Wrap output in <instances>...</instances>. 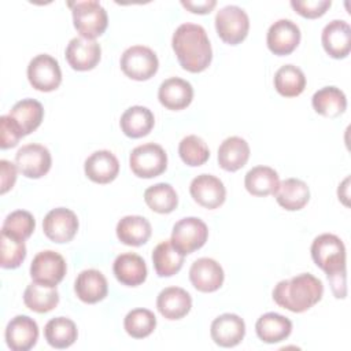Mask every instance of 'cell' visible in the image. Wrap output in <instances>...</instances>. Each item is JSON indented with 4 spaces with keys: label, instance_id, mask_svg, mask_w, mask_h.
<instances>
[{
    "label": "cell",
    "instance_id": "1",
    "mask_svg": "<svg viewBox=\"0 0 351 351\" xmlns=\"http://www.w3.org/2000/svg\"><path fill=\"white\" fill-rule=\"evenodd\" d=\"M171 47L181 67L189 73L204 71L211 63V44L200 25H180L173 34Z\"/></svg>",
    "mask_w": 351,
    "mask_h": 351
},
{
    "label": "cell",
    "instance_id": "2",
    "mask_svg": "<svg viewBox=\"0 0 351 351\" xmlns=\"http://www.w3.org/2000/svg\"><path fill=\"white\" fill-rule=\"evenodd\" d=\"M322 295V281L310 273H302L289 280H282L273 289V300L280 307L292 313L307 311L321 300Z\"/></svg>",
    "mask_w": 351,
    "mask_h": 351
},
{
    "label": "cell",
    "instance_id": "3",
    "mask_svg": "<svg viewBox=\"0 0 351 351\" xmlns=\"http://www.w3.org/2000/svg\"><path fill=\"white\" fill-rule=\"evenodd\" d=\"M311 258L328 277L346 273V247L336 234L317 236L311 244Z\"/></svg>",
    "mask_w": 351,
    "mask_h": 351
},
{
    "label": "cell",
    "instance_id": "4",
    "mask_svg": "<svg viewBox=\"0 0 351 351\" xmlns=\"http://www.w3.org/2000/svg\"><path fill=\"white\" fill-rule=\"evenodd\" d=\"M73 12V23L81 37L95 40L101 36L108 25L107 11L99 1H74L67 3Z\"/></svg>",
    "mask_w": 351,
    "mask_h": 351
},
{
    "label": "cell",
    "instance_id": "5",
    "mask_svg": "<svg viewBox=\"0 0 351 351\" xmlns=\"http://www.w3.org/2000/svg\"><path fill=\"white\" fill-rule=\"evenodd\" d=\"M129 165L134 176L140 178H154L166 170L167 155L159 144L145 143L132 149Z\"/></svg>",
    "mask_w": 351,
    "mask_h": 351
},
{
    "label": "cell",
    "instance_id": "6",
    "mask_svg": "<svg viewBox=\"0 0 351 351\" xmlns=\"http://www.w3.org/2000/svg\"><path fill=\"white\" fill-rule=\"evenodd\" d=\"M214 22L217 34L229 45H237L244 41L250 30L248 15L237 5L222 7L217 12Z\"/></svg>",
    "mask_w": 351,
    "mask_h": 351
},
{
    "label": "cell",
    "instance_id": "7",
    "mask_svg": "<svg viewBox=\"0 0 351 351\" xmlns=\"http://www.w3.org/2000/svg\"><path fill=\"white\" fill-rule=\"evenodd\" d=\"M119 63L123 74L136 81L149 80L159 67L156 53L144 45H133L125 49Z\"/></svg>",
    "mask_w": 351,
    "mask_h": 351
},
{
    "label": "cell",
    "instance_id": "8",
    "mask_svg": "<svg viewBox=\"0 0 351 351\" xmlns=\"http://www.w3.org/2000/svg\"><path fill=\"white\" fill-rule=\"evenodd\" d=\"M207 237V225L196 217H186L176 222L170 240L182 255H188L202 248L206 244Z\"/></svg>",
    "mask_w": 351,
    "mask_h": 351
},
{
    "label": "cell",
    "instance_id": "9",
    "mask_svg": "<svg viewBox=\"0 0 351 351\" xmlns=\"http://www.w3.org/2000/svg\"><path fill=\"white\" fill-rule=\"evenodd\" d=\"M27 80L40 92H52L62 82V71L58 60L48 53L34 56L27 66Z\"/></svg>",
    "mask_w": 351,
    "mask_h": 351
},
{
    "label": "cell",
    "instance_id": "10",
    "mask_svg": "<svg viewBox=\"0 0 351 351\" xmlns=\"http://www.w3.org/2000/svg\"><path fill=\"white\" fill-rule=\"evenodd\" d=\"M66 271L64 258L52 250L38 252L30 265V277L33 281L48 287H56L64 278Z\"/></svg>",
    "mask_w": 351,
    "mask_h": 351
},
{
    "label": "cell",
    "instance_id": "11",
    "mask_svg": "<svg viewBox=\"0 0 351 351\" xmlns=\"http://www.w3.org/2000/svg\"><path fill=\"white\" fill-rule=\"evenodd\" d=\"M15 165L22 176L27 178H41L51 169V152L41 144L32 143L22 145L15 154Z\"/></svg>",
    "mask_w": 351,
    "mask_h": 351
},
{
    "label": "cell",
    "instance_id": "12",
    "mask_svg": "<svg viewBox=\"0 0 351 351\" xmlns=\"http://www.w3.org/2000/svg\"><path fill=\"white\" fill-rule=\"evenodd\" d=\"M43 230L53 243H69L77 234L78 218L70 208H53L44 217Z\"/></svg>",
    "mask_w": 351,
    "mask_h": 351
},
{
    "label": "cell",
    "instance_id": "13",
    "mask_svg": "<svg viewBox=\"0 0 351 351\" xmlns=\"http://www.w3.org/2000/svg\"><path fill=\"white\" fill-rule=\"evenodd\" d=\"M267 48L277 56L292 53L300 43V29L291 19H278L267 30Z\"/></svg>",
    "mask_w": 351,
    "mask_h": 351
},
{
    "label": "cell",
    "instance_id": "14",
    "mask_svg": "<svg viewBox=\"0 0 351 351\" xmlns=\"http://www.w3.org/2000/svg\"><path fill=\"white\" fill-rule=\"evenodd\" d=\"M67 63L77 71H88L97 66L101 58L100 44L85 37H74L69 41L64 52Z\"/></svg>",
    "mask_w": 351,
    "mask_h": 351
},
{
    "label": "cell",
    "instance_id": "15",
    "mask_svg": "<svg viewBox=\"0 0 351 351\" xmlns=\"http://www.w3.org/2000/svg\"><path fill=\"white\" fill-rule=\"evenodd\" d=\"M189 192L197 204L208 210L218 208L226 199L223 182L211 174H200L195 177L189 185Z\"/></svg>",
    "mask_w": 351,
    "mask_h": 351
},
{
    "label": "cell",
    "instance_id": "16",
    "mask_svg": "<svg viewBox=\"0 0 351 351\" xmlns=\"http://www.w3.org/2000/svg\"><path fill=\"white\" fill-rule=\"evenodd\" d=\"M5 341L12 351H27L38 339L37 322L27 315L14 317L5 328Z\"/></svg>",
    "mask_w": 351,
    "mask_h": 351
},
{
    "label": "cell",
    "instance_id": "17",
    "mask_svg": "<svg viewBox=\"0 0 351 351\" xmlns=\"http://www.w3.org/2000/svg\"><path fill=\"white\" fill-rule=\"evenodd\" d=\"M223 269L211 258L196 259L189 269V280L200 292H214L223 284Z\"/></svg>",
    "mask_w": 351,
    "mask_h": 351
},
{
    "label": "cell",
    "instance_id": "18",
    "mask_svg": "<svg viewBox=\"0 0 351 351\" xmlns=\"http://www.w3.org/2000/svg\"><path fill=\"white\" fill-rule=\"evenodd\" d=\"M211 339L219 347H234L241 343L245 335V324L237 314L225 313L211 322Z\"/></svg>",
    "mask_w": 351,
    "mask_h": 351
},
{
    "label": "cell",
    "instance_id": "19",
    "mask_svg": "<svg viewBox=\"0 0 351 351\" xmlns=\"http://www.w3.org/2000/svg\"><path fill=\"white\" fill-rule=\"evenodd\" d=\"M325 52L333 59H344L351 51V29L346 21L329 22L321 34Z\"/></svg>",
    "mask_w": 351,
    "mask_h": 351
},
{
    "label": "cell",
    "instance_id": "20",
    "mask_svg": "<svg viewBox=\"0 0 351 351\" xmlns=\"http://www.w3.org/2000/svg\"><path fill=\"white\" fill-rule=\"evenodd\" d=\"M84 170L90 181L96 184H108L117 178L119 173V162L112 152L100 149L86 158Z\"/></svg>",
    "mask_w": 351,
    "mask_h": 351
},
{
    "label": "cell",
    "instance_id": "21",
    "mask_svg": "<svg viewBox=\"0 0 351 351\" xmlns=\"http://www.w3.org/2000/svg\"><path fill=\"white\" fill-rule=\"evenodd\" d=\"M156 307L166 319H181L191 311L192 298L180 287H167L159 292Z\"/></svg>",
    "mask_w": 351,
    "mask_h": 351
},
{
    "label": "cell",
    "instance_id": "22",
    "mask_svg": "<svg viewBox=\"0 0 351 351\" xmlns=\"http://www.w3.org/2000/svg\"><path fill=\"white\" fill-rule=\"evenodd\" d=\"M158 99L160 104L167 110H184L191 104L193 99V88L186 80L171 77L160 84Z\"/></svg>",
    "mask_w": 351,
    "mask_h": 351
},
{
    "label": "cell",
    "instance_id": "23",
    "mask_svg": "<svg viewBox=\"0 0 351 351\" xmlns=\"http://www.w3.org/2000/svg\"><path fill=\"white\" fill-rule=\"evenodd\" d=\"M77 298L84 303H97L108 293V284L104 274L96 269L82 270L74 282Z\"/></svg>",
    "mask_w": 351,
    "mask_h": 351
},
{
    "label": "cell",
    "instance_id": "24",
    "mask_svg": "<svg viewBox=\"0 0 351 351\" xmlns=\"http://www.w3.org/2000/svg\"><path fill=\"white\" fill-rule=\"evenodd\" d=\"M115 278L128 287H137L147 278V265L144 259L133 252H125L115 258L112 265Z\"/></svg>",
    "mask_w": 351,
    "mask_h": 351
},
{
    "label": "cell",
    "instance_id": "25",
    "mask_svg": "<svg viewBox=\"0 0 351 351\" xmlns=\"http://www.w3.org/2000/svg\"><path fill=\"white\" fill-rule=\"evenodd\" d=\"M250 158L248 143L239 137L232 136L225 138L218 148V165L226 171H237L247 163Z\"/></svg>",
    "mask_w": 351,
    "mask_h": 351
},
{
    "label": "cell",
    "instance_id": "26",
    "mask_svg": "<svg viewBox=\"0 0 351 351\" xmlns=\"http://www.w3.org/2000/svg\"><path fill=\"white\" fill-rule=\"evenodd\" d=\"M117 237L125 245L140 247L151 237V223L140 215H126L117 223Z\"/></svg>",
    "mask_w": 351,
    "mask_h": 351
},
{
    "label": "cell",
    "instance_id": "27",
    "mask_svg": "<svg viewBox=\"0 0 351 351\" xmlns=\"http://www.w3.org/2000/svg\"><path fill=\"white\" fill-rule=\"evenodd\" d=\"M119 125L125 136L130 138H140L152 130L155 118L149 108L143 106H133L125 110V112L121 115Z\"/></svg>",
    "mask_w": 351,
    "mask_h": 351
},
{
    "label": "cell",
    "instance_id": "28",
    "mask_svg": "<svg viewBox=\"0 0 351 351\" xmlns=\"http://www.w3.org/2000/svg\"><path fill=\"white\" fill-rule=\"evenodd\" d=\"M258 337L267 344L285 340L292 332V322L277 313H266L261 315L255 324Z\"/></svg>",
    "mask_w": 351,
    "mask_h": 351
},
{
    "label": "cell",
    "instance_id": "29",
    "mask_svg": "<svg viewBox=\"0 0 351 351\" xmlns=\"http://www.w3.org/2000/svg\"><path fill=\"white\" fill-rule=\"evenodd\" d=\"M274 196L282 208L288 211H298L307 204L310 199V189L307 184L299 178H287L280 182Z\"/></svg>",
    "mask_w": 351,
    "mask_h": 351
},
{
    "label": "cell",
    "instance_id": "30",
    "mask_svg": "<svg viewBox=\"0 0 351 351\" xmlns=\"http://www.w3.org/2000/svg\"><path fill=\"white\" fill-rule=\"evenodd\" d=\"M8 115L15 121L23 136H27L41 125L44 108L43 104L34 99H22L14 104Z\"/></svg>",
    "mask_w": 351,
    "mask_h": 351
},
{
    "label": "cell",
    "instance_id": "31",
    "mask_svg": "<svg viewBox=\"0 0 351 351\" xmlns=\"http://www.w3.org/2000/svg\"><path fill=\"white\" fill-rule=\"evenodd\" d=\"M311 104L315 112L326 118H336L347 108V99L343 90L336 86H324L318 89L313 97Z\"/></svg>",
    "mask_w": 351,
    "mask_h": 351
},
{
    "label": "cell",
    "instance_id": "32",
    "mask_svg": "<svg viewBox=\"0 0 351 351\" xmlns=\"http://www.w3.org/2000/svg\"><path fill=\"white\" fill-rule=\"evenodd\" d=\"M23 303L34 313L44 314L53 310L59 303L56 287H48L40 282H30L23 292Z\"/></svg>",
    "mask_w": 351,
    "mask_h": 351
},
{
    "label": "cell",
    "instance_id": "33",
    "mask_svg": "<svg viewBox=\"0 0 351 351\" xmlns=\"http://www.w3.org/2000/svg\"><path fill=\"white\" fill-rule=\"evenodd\" d=\"M278 185V174L269 166H255L247 171L244 178L245 189L254 196L274 195Z\"/></svg>",
    "mask_w": 351,
    "mask_h": 351
},
{
    "label": "cell",
    "instance_id": "34",
    "mask_svg": "<svg viewBox=\"0 0 351 351\" xmlns=\"http://www.w3.org/2000/svg\"><path fill=\"white\" fill-rule=\"evenodd\" d=\"M182 255L171 243V240H165L159 243L152 252L154 269L159 277H171L178 273L184 265Z\"/></svg>",
    "mask_w": 351,
    "mask_h": 351
},
{
    "label": "cell",
    "instance_id": "35",
    "mask_svg": "<svg viewBox=\"0 0 351 351\" xmlns=\"http://www.w3.org/2000/svg\"><path fill=\"white\" fill-rule=\"evenodd\" d=\"M44 336L51 347L62 350L74 344L78 330L74 321L70 318L56 317L49 319L44 326Z\"/></svg>",
    "mask_w": 351,
    "mask_h": 351
},
{
    "label": "cell",
    "instance_id": "36",
    "mask_svg": "<svg viewBox=\"0 0 351 351\" xmlns=\"http://www.w3.org/2000/svg\"><path fill=\"white\" fill-rule=\"evenodd\" d=\"M274 88L284 97H296L306 88L304 73L293 64H284L274 74Z\"/></svg>",
    "mask_w": 351,
    "mask_h": 351
},
{
    "label": "cell",
    "instance_id": "37",
    "mask_svg": "<svg viewBox=\"0 0 351 351\" xmlns=\"http://www.w3.org/2000/svg\"><path fill=\"white\" fill-rule=\"evenodd\" d=\"M144 200L147 206L158 214H169L176 210L178 196L170 184L159 182L145 189Z\"/></svg>",
    "mask_w": 351,
    "mask_h": 351
},
{
    "label": "cell",
    "instance_id": "38",
    "mask_svg": "<svg viewBox=\"0 0 351 351\" xmlns=\"http://www.w3.org/2000/svg\"><path fill=\"white\" fill-rule=\"evenodd\" d=\"M123 326L129 336L134 339H144L154 332L156 326V318L151 310L134 308L126 314Z\"/></svg>",
    "mask_w": 351,
    "mask_h": 351
},
{
    "label": "cell",
    "instance_id": "39",
    "mask_svg": "<svg viewBox=\"0 0 351 351\" xmlns=\"http://www.w3.org/2000/svg\"><path fill=\"white\" fill-rule=\"evenodd\" d=\"M36 228L34 217L25 210H15L10 213L1 226V233H5L18 240H26L32 236Z\"/></svg>",
    "mask_w": 351,
    "mask_h": 351
},
{
    "label": "cell",
    "instance_id": "40",
    "mask_svg": "<svg viewBox=\"0 0 351 351\" xmlns=\"http://www.w3.org/2000/svg\"><path fill=\"white\" fill-rule=\"evenodd\" d=\"M178 154L181 160L192 167L204 165L210 158V149L203 138L191 134L184 137L178 145Z\"/></svg>",
    "mask_w": 351,
    "mask_h": 351
},
{
    "label": "cell",
    "instance_id": "41",
    "mask_svg": "<svg viewBox=\"0 0 351 351\" xmlns=\"http://www.w3.org/2000/svg\"><path fill=\"white\" fill-rule=\"evenodd\" d=\"M0 266L3 269H16L26 258V245L23 240H18L5 233L0 237Z\"/></svg>",
    "mask_w": 351,
    "mask_h": 351
},
{
    "label": "cell",
    "instance_id": "42",
    "mask_svg": "<svg viewBox=\"0 0 351 351\" xmlns=\"http://www.w3.org/2000/svg\"><path fill=\"white\" fill-rule=\"evenodd\" d=\"M332 5L330 0H292L291 7L303 18L315 19L322 16Z\"/></svg>",
    "mask_w": 351,
    "mask_h": 351
},
{
    "label": "cell",
    "instance_id": "43",
    "mask_svg": "<svg viewBox=\"0 0 351 351\" xmlns=\"http://www.w3.org/2000/svg\"><path fill=\"white\" fill-rule=\"evenodd\" d=\"M23 137L22 130L10 115L0 117V148L7 149L15 147Z\"/></svg>",
    "mask_w": 351,
    "mask_h": 351
},
{
    "label": "cell",
    "instance_id": "44",
    "mask_svg": "<svg viewBox=\"0 0 351 351\" xmlns=\"http://www.w3.org/2000/svg\"><path fill=\"white\" fill-rule=\"evenodd\" d=\"M16 165L5 160V159H1L0 160V180H1V188H0V193L4 195L5 192H8L15 181H16Z\"/></svg>",
    "mask_w": 351,
    "mask_h": 351
},
{
    "label": "cell",
    "instance_id": "45",
    "mask_svg": "<svg viewBox=\"0 0 351 351\" xmlns=\"http://www.w3.org/2000/svg\"><path fill=\"white\" fill-rule=\"evenodd\" d=\"M182 7L189 10L193 14H210L213 8L217 5L215 0H204V1H191V0H182Z\"/></svg>",
    "mask_w": 351,
    "mask_h": 351
}]
</instances>
